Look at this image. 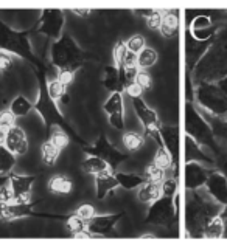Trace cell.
Returning <instances> with one entry per match:
<instances>
[{
    "instance_id": "cell-1",
    "label": "cell",
    "mask_w": 227,
    "mask_h": 248,
    "mask_svg": "<svg viewBox=\"0 0 227 248\" xmlns=\"http://www.w3.org/2000/svg\"><path fill=\"white\" fill-rule=\"evenodd\" d=\"M224 205L216 202L209 194L207 188L202 191L187 189L185 202V231L187 237H202L204 228L210 220L221 216Z\"/></svg>"
},
{
    "instance_id": "cell-2",
    "label": "cell",
    "mask_w": 227,
    "mask_h": 248,
    "mask_svg": "<svg viewBox=\"0 0 227 248\" xmlns=\"http://www.w3.org/2000/svg\"><path fill=\"white\" fill-rule=\"evenodd\" d=\"M192 75L196 85L199 82H218L227 78V27L216 33L213 44Z\"/></svg>"
},
{
    "instance_id": "cell-3",
    "label": "cell",
    "mask_w": 227,
    "mask_h": 248,
    "mask_svg": "<svg viewBox=\"0 0 227 248\" xmlns=\"http://www.w3.org/2000/svg\"><path fill=\"white\" fill-rule=\"evenodd\" d=\"M52 64L58 70H73L83 67L89 54L81 50L78 44L69 34H62L58 41H54L52 45Z\"/></svg>"
},
{
    "instance_id": "cell-4",
    "label": "cell",
    "mask_w": 227,
    "mask_h": 248,
    "mask_svg": "<svg viewBox=\"0 0 227 248\" xmlns=\"http://www.w3.org/2000/svg\"><path fill=\"white\" fill-rule=\"evenodd\" d=\"M185 134L192 137L198 144L212 149L216 155L223 152L216 141L212 126L206 121L204 116L196 110V107L190 101L185 103Z\"/></svg>"
},
{
    "instance_id": "cell-5",
    "label": "cell",
    "mask_w": 227,
    "mask_h": 248,
    "mask_svg": "<svg viewBox=\"0 0 227 248\" xmlns=\"http://www.w3.org/2000/svg\"><path fill=\"white\" fill-rule=\"evenodd\" d=\"M37 76H39V99H37V103L35 104V108H36V112L41 115V118H42V121L45 124L47 130H49L53 124H58V126H61L64 130H67V134L73 135V138L76 140L78 143H81L83 146H86L83 140L75 134V130L67 124V121L64 120V115L58 110L54 101L50 98L49 92H47L45 75L42 72H37Z\"/></svg>"
},
{
    "instance_id": "cell-6",
    "label": "cell",
    "mask_w": 227,
    "mask_h": 248,
    "mask_svg": "<svg viewBox=\"0 0 227 248\" xmlns=\"http://www.w3.org/2000/svg\"><path fill=\"white\" fill-rule=\"evenodd\" d=\"M194 96L199 106L204 107L212 116H227V93L216 82H199L194 89Z\"/></svg>"
},
{
    "instance_id": "cell-7",
    "label": "cell",
    "mask_w": 227,
    "mask_h": 248,
    "mask_svg": "<svg viewBox=\"0 0 227 248\" xmlns=\"http://www.w3.org/2000/svg\"><path fill=\"white\" fill-rule=\"evenodd\" d=\"M27 34L28 33H22V31H14L8 28L0 20V50L22 59H30L33 64L37 65V59H35L33 56V50L30 46Z\"/></svg>"
},
{
    "instance_id": "cell-8",
    "label": "cell",
    "mask_w": 227,
    "mask_h": 248,
    "mask_svg": "<svg viewBox=\"0 0 227 248\" xmlns=\"http://www.w3.org/2000/svg\"><path fill=\"white\" fill-rule=\"evenodd\" d=\"M177 211L175 206V197L162 196L156 202H153L148 209L145 222L150 225H159V227L171 228L173 222L177 219Z\"/></svg>"
},
{
    "instance_id": "cell-9",
    "label": "cell",
    "mask_w": 227,
    "mask_h": 248,
    "mask_svg": "<svg viewBox=\"0 0 227 248\" xmlns=\"http://www.w3.org/2000/svg\"><path fill=\"white\" fill-rule=\"evenodd\" d=\"M83 151L87 155H93V157L103 158L107 165L111 166L112 170H117V168H119L123 161H126L129 158L128 154H123L119 149H115V146H112L111 143H109L105 135H100V138L92 146L86 144L83 147Z\"/></svg>"
},
{
    "instance_id": "cell-10",
    "label": "cell",
    "mask_w": 227,
    "mask_h": 248,
    "mask_svg": "<svg viewBox=\"0 0 227 248\" xmlns=\"http://www.w3.org/2000/svg\"><path fill=\"white\" fill-rule=\"evenodd\" d=\"M216 36V34H215ZM215 36L207 41H198L196 37L192 34V31L189 30L185 34V68L187 72H193L194 67L199 64V61L204 58V54L209 51L210 45L213 44Z\"/></svg>"
},
{
    "instance_id": "cell-11",
    "label": "cell",
    "mask_w": 227,
    "mask_h": 248,
    "mask_svg": "<svg viewBox=\"0 0 227 248\" xmlns=\"http://www.w3.org/2000/svg\"><path fill=\"white\" fill-rule=\"evenodd\" d=\"M64 27V14L58 10H45L41 16V20L37 23L36 31L47 37H52L54 41L62 36L61 31Z\"/></svg>"
},
{
    "instance_id": "cell-12",
    "label": "cell",
    "mask_w": 227,
    "mask_h": 248,
    "mask_svg": "<svg viewBox=\"0 0 227 248\" xmlns=\"http://www.w3.org/2000/svg\"><path fill=\"white\" fill-rule=\"evenodd\" d=\"M124 211L112 213V214H95L87 222V230L93 234V237H107L109 234H114L115 225L120 219L124 217Z\"/></svg>"
},
{
    "instance_id": "cell-13",
    "label": "cell",
    "mask_w": 227,
    "mask_h": 248,
    "mask_svg": "<svg viewBox=\"0 0 227 248\" xmlns=\"http://www.w3.org/2000/svg\"><path fill=\"white\" fill-rule=\"evenodd\" d=\"M37 180V175H23V174H14L10 172V186L14 192V202L17 203H28L31 202V189L33 183Z\"/></svg>"
},
{
    "instance_id": "cell-14",
    "label": "cell",
    "mask_w": 227,
    "mask_h": 248,
    "mask_svg": "<svg viewBox=\"0 0 227 248\" xmlns=\"http://www.w3.org/2000/svg\"><path fill=\"white\" fill-rule=\"evenodd\" d=\"M103 110L106 112L109 124L114 129L117 130L124 129V106H123V95L120 92L111 93V96L103 104Z\"/></svg>"
},
{
    "instance_id": "cell-15",
    "label": "cell",
    "mask_w": 227,
    "mask_h": 248,
    "mask_svg": "<svg viewBox=\"0 0 227 248\" xmlns=\"http://www.w3.org/2000/svg\"><path fill=\"white\" fill-rule=\"evenodd\" d=\"M132 106H134L137 120L142 123V126H143V130H145L143 135L145 137H148L150 132L157 130L160 127L157 113H156L142 98H134V99H132Z\"/></svg>"
},
{
    "instance_id": "cell-16",
    "label": "cell",
    "mask_w": 227,
    "mask_h": 248,
    "mask_svg": "<svg viewBox=\"0 0 227 248\" xmlns=\"http://www.w3.org/2000/svg\"><path fill=\"white\" fill-rule=\"evenodd\" d=\"M215 169H207L201 166L198 161H190L185 163V170H184V180H185V189H198L201 186H204L207 178Z\"/></svg>"
},
{
    "instance_id": "cell-17",
    "label": "cell",
    "mask_w": 227,
    "mask_h": 248,
    "mask_svg": "<svg viewBox=\"0 0 227 248\" xmlns=\"http://www.w3.org/2000/svg\"><path fill=\"white\" fill-rule=\"evenodd\" d=\"M160 137L165 149L173 158V166L175 172L177 175V168H179V127L177 126H168V124H160L159 127Z\"/></svg>"
},
{
    "instance_id": "cell-18",
    "label": "cell",
    "mask_w": 227,
    "mask_h": 248,
    "mask_svg": "<svg viewBox=\"0 0 227 248\" xmlns=\"http://www.w3.org/2000/svg\"><path fill=\"white\" fill-rule=\"evenodd\" d=\"M5 146L10 149L16 157L25 155L28 152V137L25 130L19 126H14L6 132V141Z\"/></svg>"
},
{
    "instance_id": "cell-19",
    "label": "cell",
    "mask_w": 227,
    "mask_h": 248,
    "mask_svg": "<svg viewBox=\"0 0 227 248\" xmlns=\"http://www.w3.org/2000/svg\"><path fill=\"white\" fill-rule=\"evenodd\" d=\"M209 194L221 205H227V178L223 172L213 170L206 182Z\"/></svg>"
},
{
    "instance_id": "cell-20",
    "label": "cell",
    "mask_w": 227,
    "mask_h": 248,
    "mask_svg": "<svg viewBox=\"0 0 227 248\" xmlns=\"http://www.w3.org/2000/svg\"><path fill=\"white\" fill-rule=\"evenodd\" d=\"M101 84H103V87L111 93H115V92L122 93L126 89L128 81H126V78H124V72H120L119 67L109 65L105 70V78H103V81H101Z\"/></svg>"
},
{
    "instance_id": "cell-21",
    "label": "cell",
    "mask_w": 227,
    "mask_h": 248,
    "mask_svg": "<svg viewBox=\"0 0 227 248\" xmlns=\"http://www.w3.org/2000/svg\"><path fill=\"white\" fill-rule=\"evenodd\" d=\"M41 200L36 202H28V203H17V202H13L10 205H3L0 206V217L3 220H14V219H20V217H27V216H35V213L31 211L36 203H39Z\"/></svg>"
},
{
    "instance_id": "cell-22",
    "label": "cell",
    "mask_w": 227,
    "mask_h": 248,
    "mask_svg": "<svg viewBox=\"0 0 227 248\" xmlns=\"http://www.w3.org/2000/svg\"><path fill=\"white\" fill-rule=\"evenodd\" d=\"M119 180L115 177V170L109 169L105 172L95 175V189H97V199L103 200L109 192H112L115 188H119Z\"/></svg>"
},
{
    "instance_id": "cell-23",
    "label": "cell",
    "mask_w": 227,
    "mask_h": 248,
    "mask_svg": "<svg viewBox=\"0 0 227 248\" xmlns=\"http://www.w3.org/2000/svg\"><path fill=\"white\" fill-rule=\"evenodd\" d=\"M114 59L115 65L120 72H124L126 68H139L137 65V54L126 48V44L119 42L114 48Z\"/></svg>"
},
{
    "instance_id": "cell-24",
    "label": "cell",
    "mask_w": 227,
    "mask_h": 248,
    "mask_svg": "<svg viewBox=\"0 0 227 248\" xmlns=\"http://www.w3.org/2000/svg\"><path fill=\"white\" fill-rule=\"evenodd\" d=\"M190 161H204L209 163V165H216V161H213L212 157L201 149V144H198L192 137L185 135V163H190Z\"/></svg>"
},
{
    "instance_id": "cell-25",
    "label": "cell",
    "mask_w": 227,
    "mask_h": 248,
    "mask_svg": "<svg viewBox=\"0 0 227 248\" xmlns=\"http://www.w3.org/2000/svg\"><path fill=\"white\" fill-rule=\"evenodd\" d=\"M49 191L54 196H69L73 191V182L64 174H56L49 180Z\"/></svg>"
},
{
    "instance_id": "cell-26",
    "label": "cell",
    "mask_w": 227,
    "mask_h": 248,
    "mask_svg": "<svg viewBox=\"0 0 227 248\" xmlns=\"http://www.w3.org/2000/svg\"><path fill=\"white\" fill-rule=\"evenodd\" d=\"M159 197H162V183H153V182H145L140 188L137 189V199L142 203H153Z\"/></svg>"
},
{
    "instance_id": "cell-27",
    "label": "cell",
    "mask_w": 227,
    "mask_h": 248,
    "mask_svg": "<svg viewBox=\"0 0 227 248\" xmlns=\"http://www.w3.org/2000/svg\"><path fill=\"white\" fill-rule=\"evenodd\" d=\"M115 177H117V180H119L120 188L126 189V191L139 189L140 186H142L146 182V178L143 175L128 174V172H119V170H115Z\"/></svg>"
},
{
    "instance_id": "cell-28",
    "label": "cell",
    "mask_w": 227,
    "mask_h": 248,
    "mask_svg": "<svg viewBox=\"0 0 227 248\" xmlns=\"http://www.w3.org/2000/svg\"><path fill=\"white\" fill-rule=\"evenodd\" d=\"M159 31L163 37H173L179 33V17L176 11H170L163 14V20Z\"/></svg>"
},
{
    "instance_id": "cell-29",
    "label": "cell",
    "mask_w": 227,
    "mask_h": 248,
    "mask_svg": "<svg viewBox=\"0 0 227 248\" xmlns=\"http://www.w3.org/2000/svg\"><path fill=\"white\" fill-rule=\"evenodd\" d=\"M81 168L86 174H90V175H97L111 169V166H109L103 158L93 157V155H89V157L81 163Z\"/></svg>"
},
{
    "instance_id": "cell-30",
    "label": "cell",
    "mask_w": 227,
    "mask_h": 248,
    "mask_svg": "<svg viewBox=\"0 0 227 248\" xmlns=\"http://www.w3.org/2000/svg\"><path fill=\"white\" fill-rule=\"evenodd\" d=\"M47 92L53 101H62L64 104L69 103V95H67V85L62 84L58 78L47 82Z\"/></svg>"
},
{
    "instance_id": "cell-31",
    "label": "cell",
    "mask_w": 227,
    "mask_h": 248,
    "mask_svg": "<svg viewBox=\"0 0 227 248\" xmlns=\"http://www.w3.org/2000/svg\"><path fill=\"white\" fill-rule=\"evenodd\" d=\"M33 108H35V104L30 103V99H27L23 95H17L10 104V110L14 113L16 118H23V116H27Z\"/></svg>"
},
{
    "instance_id": "cell-32",
    "label": "cell",
    "mask_w": 227,
    "mask_h": 248,
    "mask_svg": "<svg viewBox=\"0 0 227 248\" xmlns=\"http://www.w3.org/2000/svg\"><path fill=\"white\" fill-rule=\"evenodd\" d=\"M47 132H49V140L58 147L59 151H64L69 146L70 137L67 134V130H64L61 126H58V124H53V126Z\"/></svg>"
},
{
    "instance_id": "cell-33",
    "label": "cell",
    "mask_w": 227,
    "mask_h": 248,
    "mask_svg": "<svg viewBox=\"0 0 227 248\" xmlns=\"http://www.w3.org/2000/svg\"><path fill=\"white\" fill-rule=\"evenodd\" d=\"M59 154H61V151L50 141V140H47L45 143H42V146H41V157H42V161L45 163L47 166H53L54 163L58 161Z\"/></svg>"
},
{
    "instance_id": "cell-34",
    "label": "cell",
    "mask_w": 227,
    "mask_h": 248,
    "mask_svg": "<svg viewBox=\"0 0 227 248\" xmlns=\"http://www.w3.org/2000/svg\"><path fill=\"white\" fill-rule=\"evenodd\" d=\"M123 144L129 152H137L145 144V135L139 134V132H126L123 135Z\"/></svg>"
},
{
    "instance_id": "cell-35",
    "label": "cell",
    "mask_w": 227,
    "mask_h": 248,
    "mask_svg": "<svg viewBox=\"0 0 227 248\" xmlns=\"http://www.w3.org/2000/svg\"><path fill=\"white\" fill-rule=\"evenodd\" d=\"M223 231H224V219L221 216H218L213 220H210L207 223V227L204 228V232H202V237H206V239L223 237Z\"/></svg>"
},
{
    "instance_id": "cell-36",
    "label": "cell",
    "mask_w": 227,
    "mask_h": 248,
    "mask_svg": "<svg viewBox=\"0 0 227 248\" xmlns=\"http://www.w3.org/2000/svg\"><path fill=\"white\" fill-rule=\"evenodd\" d=\"M156 62H157V53L156 50L150 48V46H145V48L137 54V65L140 70H148L153 67Z\"/></svg>"
},
{
    "instance_id": "cell-37",
    "label": "cell",
    "mask_w": 227,
    "mask_h": 248,
    "mask_svg": "<svg viewBox=\"0 0 227 248\" xmlns=\"http://www.w3.org/2000/svg\"><path fill=\"white\" fill-rule=\"evenodd\" d=\"M16 165V155L3 144L0 146V174H10Z\"/></svg>"
},
{
    "instance_id": "cell-38",
    "label": "cell",
    "mask_w": 227,
    "mask_h": 248,
    "mask_svg": "<svg viewBox=\"0 0 227 248\" xmlns=\"http://www.w3.org/2000/svg\"><path fill=\"white\" fill-rule=\"evenodd\" d=\"M66 227L75 237L76 234H81V232L87 231V222L83 220L80 216L72 214V216H69L66 219Z\"/></svg>"
},
{
    "instance_id": "cell-39",
    "label": "cell",
    "mask_w": 227,
    "mask_h": 248,
    "mask_svg": "<svg viewBox=\"0 0 227 248\" xmlns=\"http://www.w3.org/2000/svg\"><path fill=\"white\" fill-rule=\"evenodd\" d=\"M143 177L146 178V182H153V183H162L163 180H165V169L159 168L157 165H154V163H151V165H148L145 168V174Z\"/></svg>"
},
{
    "instance_id": "cell-40",
    "label": "cell",
    "mask_w": 227,
    "mask_h": 248,
    "mask_svg": "<svg viewBox=\"0 0 227 248\" xmlns=\"http://www.w3.org/2000/svg\"><path fill=\"white\" fill-rule=\"evenodd\" d=\"M153 163L167 170L173 166V158H171V155L168 154V151L165 149V147H157V151H156V154H154Z\"/></svg>"
},
{
    "instance_id": "cell-41",
    "label": "cell",
    "mask_w": 227,
    "mask_h": 248,
    "mask_svg": "<svg viewBox=\"0 0 227 248\" xmlns=\"http://www.w3.org/2000/svg\"><path fill=\"white\" fill-rule=\"evenodd\" d=\"M209 124L212 126L215 137H220L223 140H227V121H224L223 118H216V116H212Z\"/></svg>"
},
{
    "instance_id": "cell-42",
    "label": "cell",
    "mask_w": 227,
    "mask_h": 248,
    "mask_svg": "<svg viewBox=\"0 0 227 248\" xmlns=\"http://www.w3.org/2000/svg\"><path fill=\"white\" fill-rule=\"evenodd\" d=\"M126 48L128 50H131L132 53H136V54H139L140 51H142L143 48H145V37L142 36V34H134V36H131L126 42Z\"/></svg>"
},
{
    "instance_id": "cell-43",
    "label": "cell",
    "mask_w": 227,
    "mask_h": 248,
    "mask_svg": "<svg viewBox=\"0 0 227 248\" xmlns=\"http://www.w3.org/2000/svg\"><path fill=\"white\" fill-rule=\"evenodd\" d=\"M176 194H177V177L168 178V180L162 182V196L175 197Z\"/></svg>"
},
{
    "instance_id": "cell-44",
    "label": "cell",
    "mask_w": 227,
    "mask_h": 248,
    "mask_svg": "<svg viewBox=\"0 0 227 248\" xmlns=\"http://www.w3.org/2000/svg\"><path fill=\"white\" fill-rule=\"evenodd\" d=\"M14 126H16V116L10 108L0 112V127L5 129V130H10Z\"/></svg>"
},
{
    "instance_id": "cell-45",
    "label": "cell",
    "mask_w": 227,
    "mask_h": 248,
    "mask_svg": "<svg viewBox=\"0 0 227 248\" xmlns=\"http://www.w3.org/2000/svg\"><path fill=\"white\" fill-rule=\"evenodd\" d=\"M134 82H137L143 90H151L153 87V79H151V75L148 73V70H139Z\"/></svg>"
},
{
    "instance_id": "cell-46",
    "label": "cell",
    "mask_w": 227,
    "mask_h": 248,
    "mask_svg": "<svg viewBox=\"0 0 227 248\" xmlns=\"http://www.w3.org/2000/svg\"><path fill=\"white\" fill-rule=\"evenodd\" d=\"M209 28H212V20H210V17H207V16H198V17L193 20L190 31L194 33V31H204Z\"/></svg>"
},
{
    "instance_id": "cell-47",
    "label": "cell",
    "mask_w": 227,
    "mask_h": 248,
    "mask_svg": "<svg viewBox=\"0 0 227 248\" xmlns=\"http://www.w3.org/2000/svg\"><path fill=\"white\" fill-rule=\"evenodd\" d=\"M75 214H76V216H80L83 220L89 222V220H90L92 217L95 216L97 213H95V208H93L90 203H83L81 206H78V208H76Z\"/></svg>"
},
{
    "instance_id": "cell-48",
    "label": "cell",
    "mask_w": 227,
    "mask_h": 248,
    "mask_svg": "<svg viewBox=\"0 0 227 248\" xmlns=\"http://www.w3.org/2000/svg\"><path fill=\"white\" fill-rule=\"evenodd\" d=\"M163 14H165V13H162V11H159V10H154L153 14L146 19V25H148V28H151V30H160L162 20H163Z\"/></svg>"
},
{
    "instance_id": "cell-49",
    "label": "cell",
    "mask_w": 227,
    "mask_h": 248,
    "mask_svg": "<svg viewBox=\"0 0 227 248\" xmlns=\"http://www.w3.org/2000/svg\"><path fill=\"white\" fill-rule=\"evenodd\" d=\"M13 65H14V56H13V54L0 50V70H2V72H6V70L13 68Z\"/></svg>"
},
{
    "instance_id": "cell-50",
    "label": "cell",
    "mask_w": 227,
    "mask_h": 248,
    "mask_svg": "<svg viewBox=\"0 0 227 248\" xmlns=\"http://www.w3.org/2000/svg\"><path fill=\"white\" fill-rule=\"evenodd\" d=\"M56 78L62 84L70 85V84L73 82V79H75V72H73V70H58Z\"/></svg>"
},
{
    "instance_id": "cell-51",
    "label": "cell",
    "mask_w": 227,
    "mask_h": 248,
    "mask_svg": "<svg viewBox=\"0 0 227 248\" xmlns=\"http://www.w3.org/2000/svg\"><path fill=\"white\" fill-rule=\"evenodd\" d=\"M124 92H126V95L131 96L132 99L134 98H142V93H143V89L140 87V85L137 82H131L126 85V89H124Z\"/></svg>"
},
{
    "instance_id": "cell-52",
    "label": "cell",
    "mask_w": 227,
    "mask_h": 248,
    "mask_svg": "<svg viewBox=\"0 0 227 248\" xmlns=\"http://www.w3.org/2000/svg\"><path fill=\"white\" fill-rule=\"evenodd\" d=\"M216 166H218V169L221 170V172L226 175V178H227V154H224V152H221L220 155H218V161H216Z\"/></svg>"
},
{
    "instance_id": "cell-53",
    "label": "cell",
    "mask_w": 227,
    "mask_h": 248,
    "mask_svg": "<svg viewBox=\"0 0 227 248\" xmlns=\"http://www.w3.org/2000/svg\"><path fill=\"white\" fill-rule=\"evenodd\" d=\"M73 13H76L78 16H83V17H87L90 14V10H80V8H76V10H73Z\"/></svg>"
},
{
    "instance_id": "cell-54",
    "label": "cell",
    "mask_w": 227,
    "mask_h": 248,
    "mask_svg": "<svg viewBox=\"0 0 227 248\" xmlns=\"http://www.w3.org/2000/svg\"><path fill=\"white\" fill-rule=\"evenodd\" d=\"M6 132H8V130H5V129L0 127V146H3L5 141H6Z\"/></svg>"
},
{
    "instance_id": "cell-55",
    "label": "cell",
    "mask_w": 227,
    "mask_h": 248,
    "mask_svg": "<svg viewBox=\"0 0 227 248\" xmlns=\"http://www.w3.org/2000/svg\"><path fill=\"white\" fill-rule=\"evenodd\" d=\"M223 237L227 239V219H224V231H223Z\"/></svg>"
},
{
    "instance_id": "cell-56",
    "label": "cell",
    "mask_w": 227,
    "mask_h": 248,
    "mask_svg": "<svg viewBox=\"0 0 227 248\" xmlns=\"http://www.w3.org/2000/svg\"><path fill=\"white\" fill-rule=\"evenodd\" d=\"M221 217H223V219H227V205H224V208H223V213H221Z\"/></svg>"
},
{
    "instance_id": "cell-57",
    "label": "cell",
    "mask_w": 227,
    "mask_h": 248,
    "mask_svg": "<svg viewBox=\"0 0 227 248\" xmlns=\"http://www.w3.org/2000/svg\"><path fill=\"white\" fill-rule=\"evenodd\" d=\"M2 75H3V72H2V70H0V78H2Z\"/></svg>"
}]
</instances>
